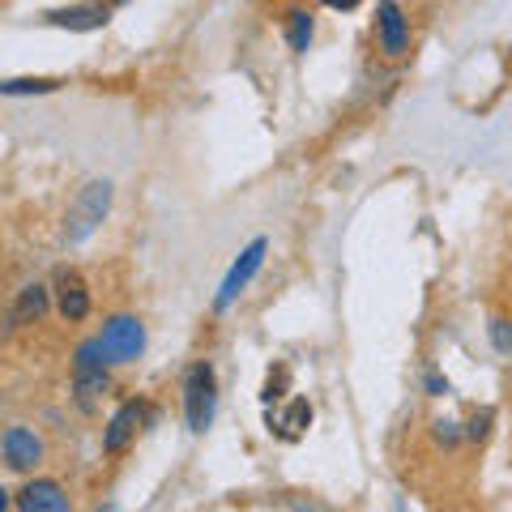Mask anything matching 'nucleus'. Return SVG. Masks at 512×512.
I'll use <instances>...</instances> for the list:
<instances>
[{"instance_id":"nucleus-12","label":"nucleus","mask_w":512,"mask_h":512,"mask_svg":"<svg viewBox=\"0 0 512 512\" xmlns=\"http://www.w3.org/2000/svg\"><path fill=\"white\" fill-rule=\"evenodd\" d=\"M47 312V291H43V286L35 282V286H26V291L18 295V308H13V325H26V320H39Z\"/></svg>"},{"instance_id":"nucleus-19","label":"nucleus","mask_w":512,"mask_h":512,"mask_svg":"<svg viewBox=\"0 0 512 512\" xmlns=\"http://www.w3.org/2000/svg\"><path fill=\"white\" fill-rule=\"evenodd\" d=\"M325 5H329V9H355L359 0H325Z\"/></svg>"},{"instance_id":"nucleus-11","label":"nucleus","mask_w":512,"mask_h":512,"mask_svg":"<svg viewBox=\"0 0 512 512\" xmlns=\"http://www.w3.org/2000/svg\"><path fill=\"white\" fill-rule=\"evenodd\" d=\"M107 5L103 0H90V5H73V9H52L47 13V22L52 26H64V30H99L107 26Z\"/></svg>"},{"instance_id":"nucleus-7","label":"nucleus","mask_w":512,"mask_h":512,"mask_svg":"<svg viewBox=\"0 0 512 512\" xmlns=\"http://www.w3.org/2000/svg\"><path fill=\"white\" fill-rule=\"evenodd\" d=\"M13 500H18V512H73L69 491L52 483V478H30Z\"/></svg>"},{"instance_id":"nucleus-1","label":"nucleus","mask_w":512,"mask_h":512,"mask_svg":"<svg viewBox=\"0 0 512 512\" xmlns=\"http://www.w3.org/2000/svg\"><path fill=\"white\" fill-rule=\"evenodd\" d=\"M214 410H218V380H214V367L210 363H192L188 376H184V419L192 431H205L214 423Z\"/></svg>"},{"instance_id":"nucleus-10","label":"nucleus","mask_w":512,"mask_h":512,"mask_svg":"<svg viewBox=\"0 0 512 512\" xmlns=\"http://www.w3.org/2000/svg\"><path fill=\"white\" fill-rule=\"evenodd\" d=\"M56 303H60V316L64 320H86L90 316V291H86V282L77 278V274H60L56 278Z\"/></svg>"},{"instance_id":"nucleus-17","label":"nucleus","mask_w":512,"mask_h":512,"mask_svg":"<svg viewBox=\"0 0 512 512\" xmlns=\"http://www.w3.org/2000/svg\"><path fill=\"white\" fill-rule=\"evenodd\" d=\"M491 419H495L491 410H478L474 419H470V427H466V436H470L474 444H478V440H487V431H491Z\"/></svg>"},{"instance_id":"nucleus-5","label":"nucleus","mask_w":512,"mask_h":512,"mask_svg":"<svg viewBox=\"0 0 512 512\" xmlns=\"http://www.w3.org/2000/svg\"><path fill=\"white\" fill-rule=\"evenodd\" d=\"M150 414H154L150 402H124L103 431V453H124V448L137 440V431L150 423Z\"/></svg>"},{"instance_id":"nucleus-18","label":"nucleus","mask_w":512,"mask_h":512,"mask_svg":"<svg viewBox=\"0 0 512 512\" xmlns=\"http://www.w3.org/2000/svg\"><path fill=\"white\" fill-rule=\"evenodd\" d=\"M427 389H431V393H436V397H440V393H448V380H440L436 372H431V376H427Z\"/></svg>"},{"instance_id":"nucleus-6","label":"nucleus","mask_w":512,"mask_h":512,"mask_svg":"<svg viewBox=\"0 0 512 512\" xmlns=\"http://www.w3.org/2000/svg\"><path fill=\"white\" fill-rule=\"evenodd\" d=\"M265 252H269V239H252V244L239 252V261L231 265V274H227V282H222V291H218V299H214V308H218V312H222V308H231L235 295L256 278V269L265 265Z\"/></svg>"},{"instance_id":"nucleus-9","label":"nucleus","mask_w":512,"mask_h":512,"mask_svg":"<svg viewBox=\"0 0 512 512\" xmlns=\"http://www.w3.org/2000/svg\"><path fill=\"white\" fill-rule=\"evenodd\" d=\"M43 461V440L26 427H9L5 431V466L9 470H35Z\"/></svg>"},{"instance_id":"nucleus-4","label":"nucleus","mask_w":512,"mask_h":512,"mask_svg":"<svg viewBox=\"0 0 512 512\" xmlns=\"http://www.w3.org/2000/svg\"><path fill=\"white\" fill-rule=\"evenodd\" d=\"M99 346L107 363H133L146 350V329L137 316H111L99 333Z\"/></svg>"},{"instance_id":"nucleus-8","label":"nucleus","mask_w":512,"mask_h":512,"mask_svg":"<svg viewBox=\"0 0 512 512\" xmlns=\"http://www.w3.org/2000/svg\"><path fill=\"white\" fill-rule=\"evenodd\" d=\"M376 30H380V52L384 56H402L406 52V18H402V5L397 0H380V9H376Z\"/></svg>"},{"instance_id":"nucleus-3","label":"nucleus","mask_w":512,"mask_h":512,"mask_svg":"<svg viewBox=\"0 0 512 512\" xmlns=\"http://www.w3.org/2000/svg\"><path fill=\"white\" fill-rule=\"evenodd\" d=\"M107 205H111V184L107 180H90L82 192H77V201H73V210H69V227H64V239H69V244L86 239L103 222Z\"/></svg>"},{"instance_id":"nucleus-13","label":"nucleus","mask_w":512,"mask_h":512,"mask_svg":"<svg viewBox=\"0 0 512 512\" xmlns=\"http://www.w3.org/2000/svg\"><path fill=\"white\" fill-rule=\"evenodd\" d=\"M308 423H312V406H308V402H291V410L278 414V419H274V414H269V427H278L286 440H295V436H299V431L308 427Z\"/></svg>"},{"instance_id":"nucleus-15","label":"nucleus","mask_w":512,"mask_h":512,"mask_svg":"<svg viewBox=\"0 0 512 512\" xmlns=\"http://www.w3.org/2000/svg\"><path fill=\"white\" fill-rule=\"evenodd\" d=\"M491 342L500 355H512V320H491Z\"/></svg>"},{"instance_id":"nucleus-20","label":"nucleus","mask_w":512,"mask_h":512,"mask_svg":"<svg viewBox=\"0 0 512 512\" xmlns=\"http://www.w3.org/2000/svg\"><path fill=\"white\" fill-rule=\"evenodd\" d=\"M116 5H124V0H116Z\"/></svg>"},{"instance_id":"nucleus-2","label":"nucleus","mask_w":512,"mask_h":512,"mask_svg":"<svg viewBox=\"0 0 512 512\" xmlns=\"http://www.w3.org/2000/svg\"><path fill=\"white\" fill-rule=\"evenodd\" d=\"M73 393H77V406L82 410H94V402L107 393V359H103L99 338L77 346V355H73Z\"/></svg>"},{"instance_id":"nucleus-16","label":"nucleus","mask_w":512,"mask_h":512,"mask_svg":"<svg viewBox=\"0 0 512 512\" xmlns=\"http://www.w3.org/2000/svg\"><path fill=\"white\" fill-rule=\"evenodd\" d=\"M60 82H47V77H39V82H18V77H13V82H5V94H30V90H39V94H47V90H56Z\"/></svg>"},{"instance_id":"nucleus-14","label":"nucleus","mask_w":512,"mask_h":512,"mask_svg":"<svg viewBox=\"0 0 512 512\" xmlns=\"http://www.w3.org/2000/svg\"><path fill=\"white\" fill-rule=\"evenodd\" d=\"M286 39H291L295 52H308V43H312V13L308 9L286 13Z\"/></svg>"}]
</instances>
